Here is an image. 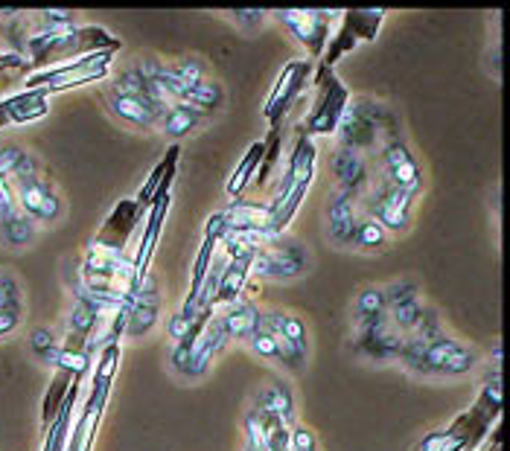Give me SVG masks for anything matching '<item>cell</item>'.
Instances as JSON below:
<instances>
[{"label":"cell","instance_id":"obj_1","mask_svg":"<svg viewBox=\"0 0 510 451\" xmlns=\"http://www.w3.org/2000/svg\"><path fill=\"white\" fill-rule=\"evenodd\" d=\"M309 271V250L298 239H280L271 236L266 245L254 250L251 277L257 279H274V283H289Z\"/></svg>","mask_w":510,"mask_h":451},{"label":"cell","instance_id":"obj_2","mask_svg":"<svg viewBox=\"0 0 510 451\" xmlns=\"http://www.w3.org/2000/svg\"><path fill=\"white\" fill-rule=\"evenodd\" d=\"M271 18L283 24V30L292 35L298 44L309 55H321L327 50L333 21L341 18V12H324V9H280L271 12Z\"/></svg>","mask_w":510,"mask_h":451},{"label":"cell","instance_id":"obj_3","mask_svg":"<svg viewBox=\"0 0 510 451\" xmlns=\"http://www.w3.org/2000/svg\"><path fill=\"white\" fill-rule=\"evenodd\" d=\"M478 364V352L461 344L458 338L440 335L426 347L417 376H466Z\"/></svg>","mask_w":510,"mask_h":451},{"label":"cell","instance_id":"obj_4","mask_svg":"<svg viewBox=\"0 0 510 451\" xmlns=\"http://www.w3.org/2000/svg\"><path fill=\"white\" fill-rule=\"evenodd\" d=\"M321 76V91H319V100H315L309 117H307V125H303V134L312 137V134H336L338 125H341V117L344 111H348L350 105V93L348 88L329 74V70L324 67Z\"/></svg>","mask_w":510,"mask_h":451},{"label":"cell","instance_id":"obj_5","mask_svg":"<svg viewBox=\"0 0 510 451\" xmlns=\"http://www.w3.org/2000/svg\"><path fill=\"white\" fill-rule=\"evenodd\" d=\"M417 199V192H406L397 190L394 184L382 178L379 190L370 195L365 201L368 204V219H374L377 224H382L385 233H403L411 224V201Z\"/></svg>","mask_w":510,"mask_h":451},{"label":"cell","instance_id":"obj_6","mask_svg":"<svg viewBox=\"0 0 510 451\" xmlns=\"http://www.w3.org/2000/svg\"><path fill=\"white\" fill-rule=\"evenodd\" d=\"M379 161H382V178L388 181V184L406 192H420V184H423L420 163L415 161L411 149L397 134H388L382 140Z\"/></svg>","mask_w":510,"mask_h":451},{"label":"cell","instance_id":"obj_7","mask_svg":"<svg viewBox=\"0 0 510 451\" xmlns=\"http://www.w3.org/2000/svg\"><path fill=\"white\" fill-rule=\"evenodd\" d=\"M108 64H112V50H103L96 55H88V59H79V62H71L67 67L53 70L47 76H35L30 84H35V88H41L44 93L67 91V88H76V84L108 76Z\"/></svg>","mask_w":510,"mask_h":451},{"label":"cell","instance_id":"obj_8","mask_svg":"<svg viewBox=\"0 0 510 451\" xmlns=\"http://www.w3.org/2000/svg\"><path fill=\"white\" fill-rule=\"evenodd\" d=\"M309 74H312V64L303 62V59L289 62L280 70V79L274 82V88H271L269 100H266V108H263V114H266L269 123L283 120V114H286L289 108H292V103L300 96V91L307 88Z\"/></svg>","mask_w":510,"mask_h":451},{"label":"cell","instance_id":"obj_9","mask_svg":"<svg viewBox=\"0 0 510 451\" xmlns=\"http://www.w3.org/2000/svg\"><path fill=\"white\" fill-rule=\"evenodd\" d=\"M161 320V291L158 283L152 277H143L141 286H137V294L132 300V309L126 312V327H123V335L126 338H146L152 329L158 327Z\"/></svg>","mask_w":510,"mask_h":451},{"label":"cell","instance_id":"obj_10","mask_svg":"<svg viewBox=\"0 0 510 451\" xmlns=\"http://www.w3.org/2000/svg\"><path fill=\"white\" fill-rule=\"evenodd\" d=\"M403 332L394 329V323L385 318L382 323H377V327L370 329H362L353 335L350 341V349L356 352V356H365L370 361H397L399 358V349H403Z\"/></svg>","mask_w":510,"mask_h":451},{"label":"cell","instance_id":"obj_11","mask_svg":"<svg viewBox=\"0 0 510 451\" xmlns=\"http://www.w3.org/2000/svg\"><path fill=\"white\" fill-rule=\"evenodd\" d=\"M108 105H112V111L123 123H129L141 132L161 129L163 111L170 108V105H152L146 100H137V96H123V93H112V91H108Z\"/></svg>","mask_w":510,"mask_h":451},{"label":"cell","instance_id":"obj_12","mask_svg":"<svg viewBox=\"0 0 510 451\" xmlns=\"http://www.w3.org/2000/svg\"><path fill=\"white\" fill-rule=\"evenodd\" d=\"M228 344H230V341H228V335H225V329H222V323H219V318H213L208 327L201 329L196 347H192V352H190V364H187V370H184V378H201L204 373L211 370L213 358H216L219 352H222Z\"/></svg>","mask_w":510,"mask_h":451},{"label":"cell","instance_id":"obj_13","mask_svg":"<svg viewBox=\"0 0 510 451\" xmlns=\"http://www.w3.org/2000/svg\"><path fill=\"white\" fill-rule=\"evenodd\" d=\"M254 250H245L242 257H233L225 262L222 277H219V289H216V306H233L242 300L245 283L251 279V262H254Z\"/></svg>","mask_w":510,"mask_h":451},{"label":"cell","instance_id":"obj_14","mask_svg":"<svg viewBox=\"0 0 510 451\" xmlns=\"http://www.w3.org/2000/svg\"><path fill=\"white\" fill-rule=\"evenodd\" d=\"M315 154H319V149H315L312 137L303 134L295 143L292 154H289V166H286L283 184L278 190V199H280V195H286V192H292L300 184H312V178H315Z\"/></svg>","mask_w":510,"mask_h":451},{"label":"cell","instance_id":"obj_15","mask_svg":"<svg viewBox=\"0 0 510 451\" xmlns=\"http://www.w3.org/2000/svg\"><path fill=\"white\" fill-rule=\"evenodd\" d=\"M333 175L338 181V192H356L362 195L368 187V166L359 152L338 149L333 158Z\"/></svg>","mask_w":510,"mask_h":451},{"label":"cell","instance_id":"obj_16","mask_svg":"<svg viewBox=\"0 0 510 451\" xmlns=\"http://www.w3.org/2000/svg\"><path fill=\"white\" fill-rule=\"evenodd\" d=\"M219 323H222L228 341H248L260 329V309L248 300H237L233 306H225Z\"/></svg>","mask_w":510,"mask_h":451},{"label":"cell","instance_id":"obj_17","mask_svg":"<svg viewBox=\"0 0 510 451\" xmlns=\"http://www.w3.org/2000/svg\"><path fill=\"white\" fill-rule=\"evenodd\" d=\"M385 318H388V300H385L382 289L368 286L356 294V300H353V329L356 332L377 327V323H382Z\"/></svg>","mask_w":510,"mask_h":451},{"label":"cell","instance_id":"obj_18","mask_svg":"<svg viewBox=\"0 0 510 451\" xmlns=\"http://www.w3.org/2000/svg\"><path fill=\"white\" fill-rule=\"evenodd\" d=\"M35 239H38V224L26 213H21V207L0 216V242L6 248H12V250L30 248Z\"/></svg>","mask_w":510,"mask_h":451},{"label":"cell","instance_id":"obj_19","mask_svg":"<svg viewBox=\"0 0 510 451\" xmlns=\"http://www.w3.org/2000/svg\"><path fill=\"white\" fill-rule=\"evenodd\" d=\"M263 154H266V143H251V146H248V152L242 154V161L233 166V175L228 178V184H225L228 199L240 201L245 195V190L254 184L257 169H260V163H263Z\"/></svg>","mask_w":510,"mask_h":451},{"label":"cell","instance_id":"obj_20","mask_svg":"<svg viewBox=\"0 0 510 451\" xmlns=\"http://www.w3.org/2000/svg\"><path fill=\"white\" fill-rule=\"evenodd\" d=\"M112 93L137 96V100H146L152 105H167V103H163V96L158 93V88L149 82V76L141 70V64L120 70V74L114 76V82H112Z\"/></svg>","mask_w":510,"mask_h":451},{"label":"cell","instance_id":"obj_21","mask_svg":"<svg viewBox=\"0 0 510 451\" xmlns=\"http://www.w3.org/2000/svg\"><path fill=\"white\" fill-rule=\"evenodd\" d=\"M208 120V114H201L199 108L192 105H170L163 111V120H161V132L167 134L170 140H184L190 134L199 132V125Z\"/></svg>","mask_w":510,"mask_h":451},{"label":"cell","instance_id":"obj_22","mask_svg":"<svg viewBox=\"0 0 510 451\" xmlns=\"http://www.w3.org/2000/svg\"><path fill=\"white\" fill-rule=\"evenodd\" d=\"M257 414L263 417H278L286 426H292L295 419V397L289 385H271L257 397Z\"/></svg>","mask_w":510,"mask_h":451},{"label":"cell","instance_id":"obj_23","mask_svg":"<svg viewBox=\"0 0 510 451\" xmlns=\"http://www.w3.org/2000/svg\"><path fill=\"white\" fill-rule=\"evenodd\" d=\"M12 187H15V199H18L21 213H26L38 224V216H41V210H44V201L50 199V192H53V187L47 184V178L41 175V178H33V181L12 184Z\"/></svg>","mask_w":510,"mask_h":451},{"label":"cell","instance_id":"obj_24","mask_svg":"<svg viewBox=\"0 0 510 451\" xmlns=\"http://www.w3.org/2000/svg\"><path fill=\"white\" fill-rule=\"evenodd\" d=\"M4 108H6V117L12 123H33V120L47 114V93L44 91L21 93V96H15V100L4 103Z\"/></svg>","mask_w":510,"mask_h":451},{"label":"cell","instance_id":"obj_25","mask_svg":"<svg viewBox=\"0 0 510 451\" xmlns=\"http://www.w3.org/2000/svg\"><path fill=\"white\" fill-rule=\"evenodd\" d=\"M385 18V12L382 9H353V12H341V21L344 26L350 30V35L356 41H374L377 33H379V24Z\"/></svg>","mask_w":510,"mask_h":451},{"label":"cell","instance_id":"obj_26","mask_svg":"<svg viewBox=\"0 0 510 451\" xmlns=\"http://www.w3.org/2000/svg\"><path fill=\"white\" fill-rule=\"evenodd\" d=\"M423 312H426V306H423V300H420V294H411V298L397 300V303L388 306V320L394 323L397 332L408 335V332H415V327L420 323Z\"/></svg>","mask_w":510,"mask_h":451},{"label":"cell","instance_id":"obj_27","mask_svg":"<svg viewBox=\"0 0 510 451\" xmlns=\"http://www.w3.org/2000/svg\"><path fill=\"white\" fill-rule=\"evenodd\" d=\"M388 233H385L382 224H377L374 219H359V224H356V233H353V248L356 250H382L385 245H388Z\"/></svg>","mask_w":510,"mask_h":451},{"label":"cell","instance_id":"obj_28","mask_svg":"<svg viewBox=\"0 0 510 451\" xmlns=\"http://www.w3.org/2000/svg\"><path fill=\"white\" fill-rule=\"evenodd\" d=\"M170 70H172V76H175L178 82H181L190 93L196 91V88H201L204 82H211V70H208V64L199 62V59H181V62L170 64Z\"/></svg>","mask_w":510,"mask_h":451},{"label":"cell","instance_id":"obj_29","mask_svg":"<svg viewBox=\"0 0 510 451\" xmlns=\"http://www.w3.org/2000/svg\"><path fill=\"white\" fill-rule=\"evenodd\" d=\"M30 349H33V356L41 364H56L59 352H62L59 338H56V332H53L50 327H35L30 332Z\"/></svg>","mask_w":510,"mask_h":451},{"label":"cell","instance_id":"obj_30","mask_svg":"<svg viewBox=\"0 0 510 451\" xmlns=\"http://www.w3.org/2000/svg\"><path fill=\"white\" fill-rule=\"evenodd\" d=\"M280 341L286 347H292L295 352H300V356H307V352H309V329H307V323H303V318H298V315H286L283 318Z\"/></svg>","mask_w":510,"mask_h":451},{"label":"cell","instance_id":"obj_31","mask_svg":"<svg viewBox=\"0 0 510 451\" xmlns=\"http://www.w3.org/2000/svg\"><path fill=\"white\" fill-rule=\"evenodd\" d=\"M222 15L237 24L242 33H260L266 26V21L271 18V12L266 9H233V12H222Z\"/></svg>","mask_w":510,"mask_h":451},{"label":"cell","instance_id":"obj_32","mask_svg":"<svg viewBox=\"0 0 510 451\" xmlns=\"http://www.w3.org/2000/svg\"><path fill=\"white\" fill-rule=\"evenodd\" d=\"M248 347L257 358L271 361V364H280V338H274L263 329H257L251 338H248Z\"/></svg>","mask_w":510,"mask_h":451},{"label":"cell","instance_id":"obj_33","mask_svg":"<svg viewBox=\"0 0 510 451\" xmlns=\"http://www.w3.org/2000/svg\"><path fill=\"white\" fill-rule=\"evenodd\" d=\"M0 309H24L21 279L9 271H0Z\"/></svg>","mask_w":510,"mask_h":451},{"label":"cell","instance_id":"obj_34","mask_svg":"<svg viewBox=\"0 0 510 451\" xmlns=\"http://www.w3.org/2000/svg\"><path fill=\"white\" fill-rule=\"evenodd\" d=\"M88 364H91V358H88V352L85 349H62L59 352V358H56V368H62V370H71L74 376H82L88 370Z\"/></svg>","mask_w":510,"mask_h":451},{"label":"cell","instance_id":"obj_35","mask_svg":"<svg viewBox=\"0 0 510 451\" xmlns=\"http://www.w3.org/2000/svg\"><path fill=\"white\" fill-rule=\"evenodd\" d=\"M458 446H461V440L455 431H435L423 440L420 451H458Z\"/></svg>","mask_w":510,"mask_h":451},{"label":"cell","instance_id":"obj_36","mask_svg":"<svg viewBox=\"0 0 510 451\" xmlns=\"http://www.w3.org/2000/svg\"><path fill=\"white\" fill-rule=\"evenodd\" d=\"M199 320H211V318H199ZM199 320H190L187 315L175 312V315L167 320V335H170V341H172V344H181L184 338L192 332V327H196Z\"/></svg>","mask_w":510,"mask_h":451},{"label":"cell","instance_id":"obj_37","mask_svg":"<svg viewBox=\"0 0 510 451\" xmlns=\"http://www.w3.org/2000/svg\"><path fill=\"white\" fill-rule=\"evenodd\" d=\"M24 327V309H0V341H9Z\"/></svg>","mask_w":510,"mask_h":451},{"label":"cell","instance_id":"obj_38","mask_svg":"<svg viewBox=\"0 0 510 451\" xmlns=\"http://www.w3.org/2000/svg\"><path fill=\"white\" fill-rule=\"evenodd\" d=\"M24 154L26 152L21 146H4V149H0V178H12V175H15V169L24 161Z\"/></svg>","mask_w":510,"mask_h":451},{"label":"cell","instance_id":"obj_39","mask_svg":"<svg viewBox=\"0 0 510 451\" xmlns=\"http://www.w3.org/2000/svg\"><path fill=\"white\" fill-rule=\"evenodd\" d=\"M292 451H319V436H315L307 426L292 428Z\"/></svg>","mask_w":510,"mask_h":451},{"label":"cell","instance_id":"obj_40","mask_svg":"<svg viewBox=\"0 0 510 451\" xmlns=\"http://www.w3.org/2000/svg\"><path fill=\"white\" fill-rule=\"evenodd\" d=\"M382 291H385V300H388V306L397 303V300L411 298V294H420L417 283H411V279H399V283H391L388 289H382Z\"/></svg>","mask_w":510,"mask_h":451},{"label":"cell","instance_id":"obj_41","mask_svg":"<svg viewBox=\"0 0 510 451\" xmlns=\"http://www.w3.org/2000/svg\"><path fill=\"white\" fill-rule=\"evenodd\" d=\"M18 207V199H15V187H12L9 178H0V216L9 213V210Z\"/></svg>","mask_w":510,"mask_h":451},{"label":"cell","instance_id":"obj_42","mask_svg":"<svg viewBox=\"0 0 510 451\" xmlns=\"http://www.w3.org/2000/svg\"><path fill=\"white\" fill-rule=\"evenodd\" d=\"M487 70L493 74V79H502V47L493 44L487 53Z\"/></svg>","mask_w":510,"mask_h":451}]
</instances>
